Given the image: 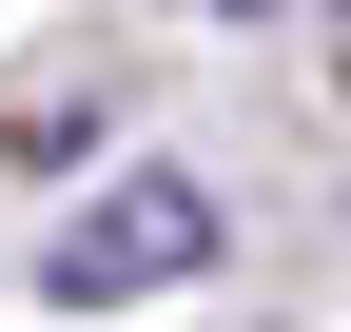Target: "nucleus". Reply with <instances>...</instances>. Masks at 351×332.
<instances>
[{
    "label": "nucleus",
    "instance_id": "f257e3e1",
    "mask_svg": "<svg viewBox=\"0 0 351 332\" xmlns=\"http://www.w3.org/2000/svg\"><path fill=\"white\" fill-rule=\"evenodd\" d=\"M215 274V176H117L59 215V254H39V294L59 313H137V294H195Z\"/></svg>",
    "mask_w": 351,
    "mask_h": 332
}]
</instances>
